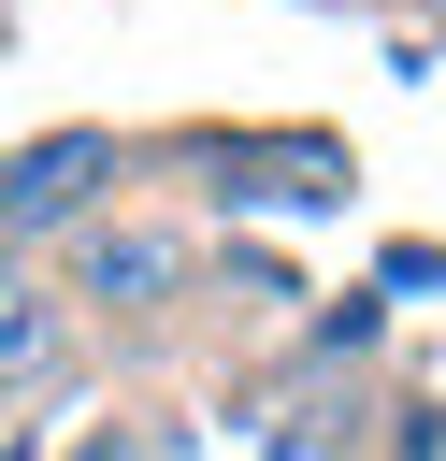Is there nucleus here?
<instances>
[{"label":"nucleus","mask_w":446,"mask_h":461,"mask_svg":"<svg viewBox=\"0 0 446 461\" xmlns=\"http://www.w3.org/2000/svg\"><path fill=\"white\" fill-rule=\"evenodd\" d=\"M58 288H72V317H86V331H158V317L201 288V245H187V216L115 202L101 230H72V245H58Z\"/></svg>","instance_id":"f257e3e1"},{"label":"nucleus","mask_w":446,"mask_h":461,"mask_svg":"<svg viewBox=\"0 0 446 461\" xmlns=\"http://www.w3.org/2000/svg\"><path fill=\"white\" fill-rule=\"evenodd\" d=\"M115 173H129V130H43L0 158V245L14 259H58L72 230L115 216Z\"/></svg>","instance_id":"f03ea898"},{"label":"nucleus","mask_w":446,"mask_h":461,"mask_svg":"<svg viewBox=\"0 0 446 461\" xmlns=\"http://www.w3.org/2000/svg\"><path fill=\"white\" fill-rule=\"evenodd\" d=\"M72 375H86V317H72L58 259H14L0 245V403H43Z\"/></svg>","instance_id":"7ed1b4c3"},{"label":"nucleus","mask_w":446,"mask_h":461,"mask_svg":"<svg viewBox=\"0 0 446 461\" xmlns=\"http://www.w3.org/2000/svg\"><path fill=\"white\" fill-rule=\"evenodd\" d=\"M86 461H129V447H86Z\"/></svg>","instance_id":"20e7f679"}]
</instances>
